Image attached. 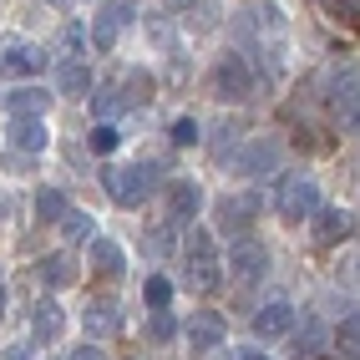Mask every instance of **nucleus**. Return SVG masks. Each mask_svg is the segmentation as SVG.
Segmentation results:
<instances>
[{"instance_id": "f257e3e1", "label": "nucleus", "mask_w": 360, "mask_h": 360, "mask_svg": "<svg viewBox=\"0 0 360 360\" xmlns=\"http://www.w3.org/2000/svg\"><path fill=\"white\" fill-rule=\"evenodd\" d=\"M229 264L219 259V238H213L208 229H188L183 238V284L193 295H213L219 290V279H224Z\"/></svg>"}, {"instance_id": "f03ea898", "label": "nucleus", "mask_w": 360, "mask_h": 360, "mask_svg": "<svg viewBox=\"0 0 360 360\" xmlns=\"http://www.w3.org/2000/svg\"><path fill=\"white\" fill-rule=\"evenodd\" d=\"M158 173H162V167L148 162V158H142V162H122V167H107V173H102V188H107V193L122 203V208H137V203L153 198Z\"/></svg>"}, {"instance_id": "7ed1b4c3", "label": "nucleus", "mask_w": 360, "mask_h": 360, "mask_svg": "<svg viewBox=\"0 0 360 360\" xmlns=\"http://www.w3.org/2000/svg\"><path fill=\"white\" fill-rule=\"evenodd\" d=\"M320 183L309 178V173H284L279 188H274V213L284 224H309L320 213Z\"/></svg>"}, {"instance_id": "20e7f679", "label": "nucleus", "mask_w": 360, "mask_h": 360, "mask_svg": "<svg viewBox=\"0 0 360 360\" xmlns=\"http://www.w3.org/2000/svg\"><path fill=\"white\" fill-rule=\"evenodd\" d=\"M213 97L219 102H244L249 91H254V71H249V61L238 56V51H224L219 61H213Z\"/></svg>"}, {"instance_id": "39448f33", "label": "nucleus", "mask_w": 360, "mask_h": 360, "mask_svg": "<svg viewBox=\"0 0 360 360\" xmlns=\"http://www.w3.org/2000/svg\"><path fill=\"white\" fill-rule=\"evenodd\" d=\"M325 102L340 117L360 112V61H335L325 71Z\"/></svg>"}, {"instance_id": "423d86ee", "label": "nucleus", "mask_w": 360, "mask_h": 360, "mask_svg": "<svg viewBox=\"0 0 360 360\" xmlns=\"http://www.w3.org/2000/svg\"><path fill=\"white\" fill-rule=\"evenodd\" d=\"M132 26V6L127 0H107V6H97V20H91V46L107 56V51H117V41H122V31Z\"/></svg>"}, {"instance_id": "0eeeda50", "label": "nucleus", "mask_w": 360, "mask_h": 360, "mask_svg": "<svg viewBox=\"0 0 360 360\" xmlns=\"http://www.w3.org/2000/svg\"><path fill=\"white\" fill-rule=\"evenodd\" d=\"M229 167L244 173V178H269V173H279V142L274 137H249L244 153L229 158Z\"/></svg>"}, {"instance_id": "6e6552de", "label": "nucleus", "mask_w": 360, "mask_h": 360, "mask_svg": "<svg viewBox=\"0 0 360 360\" xmlns=\"http://www.w3.org/2000/svg\"><path fill=\"white\" fill-rule=\"evenodd\" d=\"M295 325H300V315L290 300H269L254 309V340H290Z\"/></svg>"}, {"instance_id": "1a4fd4ad", "label": "nucleus", "mask_w": 360, "mask_h": 360, "mask_svg": "<svg viewBox=\"0 0 360 360\" xmlns=\"http://www.w3.org/2000/svg\"><path fill=\"white\" fill-rule=\"evenodd\" d=\"M0 71H11V77H41L46 51L26 36H11V41H0Z\"/></svg>"}, {"instance_id": "9d476101", "label": "nucleus", "mask_w": 360, "mask_h": 360, "mask_svg": "<svg viewBox=\"0 0 360 360\" xmlns=\"http://www.w3.org/2000/svg\"><path fill=\"white\" fill-rule=\"evenodd\" d=\"M309 238H315L320 249H340L355 238V219H350V208H320L315 219H309Z\"/></svg>"}, {"instance_id": "9b49d317", "label": "nucleus", "mask_w": 360, "mask_h": 360, "mask_svg": "<svg viewBox=\"0 0 360 360\" xmlns=\"http://www.w3.org/2000/svg\"><path fill=\"white\" fill-rule=\"evenodd\" d=\"M229 274L238 284H259L264 274H269V249H264L259 238H238L233 254H229Z\"/></svg>"}, {"instance_id": "f8f14e48", "label": "nucleus", "mask_w": 360, "mask_h": 360, "mask_svg": "<svg viewBox=\"0 0 360 360\" xmlns=\"http://www.w3.org/2000/svg\"><path fill=\"white\" fill-rule=\"evenodd\" d=\"M259 219V198L254 193H224L219 198V229L233 238H249V224Z\"/></svg>"}, {"instance_id": "ddd939ff", "label": "nucleus", "mask_w": 360, "mask_h": 360, "mask_svg": "<svg viewBox=\"0 0 360 360\" xmlns=\"http://www.w3.org/2000/svg\"><path fill=\"white\" fill-rule=\"evenodd\" d=\"M183 340H188V350H219L224 340H229V325H224V315H213V309H198L193 320L183 325Z\"/></svg>"}, {"instance_id": "4468645a", "label": "nucleus", "mask_w": 360, "mask_h": 360, "mask_svg": "<svg viewBox=\"0 0 360 360\" xmlns=\"http://www.w3.org/2000/svg\"><path fill=\"white\" fill-rule=\"evenodd\" d=\"M203 213V188L193 178H173L167 183V219L173 224H193Z\"/></svg>"}, {"instance_id": "2eb2a0df", "label": "nucleus", "mask_w": 360, "mask_h": 360, "mask_svg": "<svg viewBox=\"0 0 360 360\" xmlns=\"http://www.w3.org/2000/svg\"><path fill=\"white\" fill-rule=\"evenodd\" d=\"M66 335V309H61V300H41L36 309H31V340L36 345H56Z\"/></svg>"}, {"instance_id": "dca6fc26", "label": "nucleus", "mask_w": 360, "mask_h": 360, "mask_svg": "<svg viewBox=\"0 0 360 360\" xmlns=\"http://www.w3.org/2000/svg\"><path fill=\"white\" fill-rule=\"evenodd\" d=\"M6 137H11V148H20V153H46V142H51V132H46L41 117H11Z\"/></svg>"}, {"instance_id": "f3484780", "label": "nucleus", "mask_w": 360, "mask_h": 360, "mask_svg": "<svg viewBox=\"0 0 360 360\" xmlns=\"http://www.w3.org/2000/svg\"><path fill=\"white\" fill-rule=\"evenodd\" d=\"M86 254H91V269H97V274H122L127 269V249L122 244H117V238H107V233H97V238H91V244H86Z\"/></svg>"}, {"instance_id": "a211bd4d", "label": "nucleus", "mask_w": 360, "mask_h": 360, "mask_svg": "<svg viewBox=\"0 0 360 360\" xmlns=\"http://www.w3.org/2000/svg\"><path fill=\"white\" fill-rule=\"evenodd\" d=\"M82 325H86L91 340H112L122 320H117V304H112V300H91V304H86V315H82Z\"/></svg>"}, {"instance_id": "6ab92c4d", "label": "nucleus", "mask_w": 360, "mask_h": 360, "mask_svg": "<svg viewBox=\"0 0 360 360\" xmlns=\"http://www.w3.org/2000/svg\"><path fill=\"white\" fill-rule=\"evenodd\" d=\"M6 107H11V117H41L46 107H51V91L46 86H15L6 97Z\"/></svg>"}, {"instance_id": "aec40b11", "label": "nucleus", "mask_w": 360, "mask_h": 360, "mask_svg": "<svg viewBox=\"0 0 360 360\" xmlns=\"http://www.w3.org/2000/svg\"><path fill=\"white\" fill-rule=\"evenodd\" d=\"M36 274H41V284H46V290H66V284L77 279V264H71L66 254H41Z\"/></svg>"}, {"instance_id": "412c9836", "label": "nucleus", "mask_w": 360, "mask_h": 360, "mask_svg": "<svg viewBox=\"0 0 360 360\" xmlns=\"http://www.w3.org/2000/svg\"><path fill=\"white\" fill-rule=\"evenodd\" d=\"M56 91H61V97H71V102L91 97V71H86L82 61H66V66L56 71Z\"/></svg>"}, {"instance_id": "4be33fe9", "label": "nucleus", "mask_w": 360, "mask_h": 360, "mask_svg": "<svg viewBox=\"0 0 360 360\" xmlns=\"http://www.w3.org/2000/svg\"><path fill=\"white\" fill-rule=\"evenodd\" d=\"M66 213H71V203H66L61 188H41L36 193V224H61Z\"/></svg>"}, {"instance_id": "5701e85b", "label": "nucleus", "mask_w": 360, "mask_h": 360, "mask_svg": "<svg viewBox=\"0 0 360 360\" xmlns=\"http://www.w3.org/2000/svg\"><path fill=\"white\" fill-rule=\"evenodd\" d=\"M330 340H335V350H340V360H360V309L340 320V330H335Z\"/></svg>"}, {"instance_id": "b1692460", "label": "nucleus", "mask_w": 360, "mask_h": 360, "mask_svg": "<svg viewBox=\"0 0 360 360\" xmlns=\"http://www.w3.org/2000/svg\"><path fill=\"white\" fill-rule=\"evenodd\" d=\"M61 238H66V244H82V238H86V244H91V238H97L91 213H86V208H71L66 219H61Z\"/></svg>"}, {"instance_id": "393cba45", "label": "nucleus", "mask_w": 360, "mask_h": 360, "mask_svg": "<svg viewBox=\"0 0 360 360\" xmlns=\"http://www.w3.org/2000/svg\"><path fill=\"white\" fill-rule=\"evenodd\" d=\"M153 102V77L148 71H127L122 77V107H148Z\"/></svg>"}, {"instance_id": "a878e982", "label": "nucleus", "mask_w": 360, "mask_h": 360, "mask_svg": "<svg viewBox=\"0 0 360 360\" xmlns=\"http://www.w3.org/2000/svg\"><path fill=\"white\" fill-rule=\"evenodd\" d=\"M117 142H122V132H117L112 122H97V127H91V137H86V148L97 153V158H112V153H117Z\"/></svg>"}, {"instance_id": "bb28decb", "label": "nucleus", "mask_w": 360, "mask_h": 360, "mask_svg": "<svg viewBox=\"0 0 360 360\" xmlns=\"http://www.w3.org/2000/svg\"><path fill=\"white\" fill-rule=\"evenodd\" d=\"M142 295H148V304H153V309H167V300H173V279H167V274H153Z\"/></svg>"}, {"instance_id": "cd10ccee", "label": "nucleus", "mask_w": 360, "mask_h": 360, "mask_svg": "<svg viewBox=\"0 0 360 360\" xmlns=\"http://www.w3.org/2000/svg\"><path fill=\"white\" fill-rule=\"evenodd\" d=\"M330 20H340V26H360V0H325Z\"/></svg>"}, {"instance_id": "c85d7f7f", "label": "nucleus", "mask_w": 360, "mask_h": 360, "mask_svg": "<svg viewBox=\"0 0 360 360\" xmlns=\"http://www.w3.org/2000/svg\"><path fill=\"white\" fill-rule=\"evenodd\" d=\"M86 41H91V36H86L82 26H66V31H61V56H66V61H77Z\"/></svg>"}, {"instance_id": "c756f323", "label": "nucleus", "mask_w": 360, "mask_h": 360, "mask_svg": "<svg viewBox=\"0 0 360 360\" xmlns=\"http://www.w3.org/2000/svg\"><path fill=\"white\" fill-rule=\"evenodd\" d=\"M148 335H153L158 345H167V340H173V335H178V320L167 315V309H158V315H153V325H148Z\"/></svg>"}, {"instance_id": "7c9ffc66", "label": "nucleus", "mask_w": 360, "mask_h": 360, "mask_svg": "<svg viewBox=\"0 0 360 360\" xmlns=\"http://www.w3.org/2000/svg\"><path fill=\"white\" fill-rule=\"evenodd\" d=\"M167 137H173L178 148H193V142H198V122H193V117H178V122L167 127Z\"/></svg>"}, {"instance_id": "2f4dec72", "label": "nucleus", "mask_w": 360, "mask_h": 360, "mask_svg": "<svg viewBox=\"0 0 360 360\" xmlns=\"http://www.w3.org/2000/svg\"><path fill=\"white\" fill-rule=\"evenodd\" d=\"M142 244H148V254H158V259H162L167 249H173V233H167V229H153L148 238H142Z\"/></svg>"}, {"instance_id": "473e14b6", "label": "nucleus", "mask_w": 360, "mask_h": 360, "mask_svg": "<svg viewBox=\"0 0 360 360\" xmlns=\"http://www.w3.org/2000/svg\"><path fill=\"white\" fill-rule=\"evenodd\" d=\"M0 360H31V350H26V345H6V350H0Z\"/></svg>"}, {"instance_id": "72a5a7b5", "label": "nucleus", "mask_w": 360, "mask_h": 360, "mask_svg": "<svg viewBox=\"0 0 360 360\" xmlns=\"http://www.w3.org/2000/svg\"><path fill=\"white\" fill-rule=\"evenodd\" d=\"M71 360H107V355H102L97 345H82V350H77V355H71Z\"/></svg>"}, {"instance_id": "f704fd0d", "label": "nucleus", "mask_w": 360, "mask_h": 360, "mask_svg": "<svg viewBox=\"0 0 360 360\" xmlns=\"http://www.w3.org/2000/svg\"><path fill=\"white\" fill-rule=\"evenodd\" d=\"M345 122H350V132L360 137V112H350V117H345Z\"/></svg>"}, {"instance_id": "c9c22d12", "label": "nucleus", "mask_w": 360, "mask_h": 360, "mask_svg": "<svg viewBox=\"0 0 360 360\" xmlns=\"http://www.w3.org/2000/svg\"><path fill=\"white\" fill-rule=\"evenodd\" d=\"M238 360H269V355H264V350H244V355H238Z\"/></svg>"}, {"instance_id": "e433bc0d", "label": "nucleus", "mask_w": 360, "mask_h": 360, "mask_svg": "<svg viewBox=\"0 0 360 360\" xmlns=\"http://www.w3.org/2000/svg\"><path fill=\"white\" fill-rule=\"evenodd\" d=\"M0 315H6V279H0Z\"/></svg>"}, {"instance_id": "4c0bfd02", "label": "nucleus", "mask_w": 360, "mask_h": 360, "mask_svg": "<svg viewBox=\"0 0 360 360\" xmlns=\"http://www.w3.org/2000/svg\"><path fill=\"white\" fill-rule=\"evenodd\" d=\"M167 6H188V0H167Z\"/></svg>"}]
</instances>
